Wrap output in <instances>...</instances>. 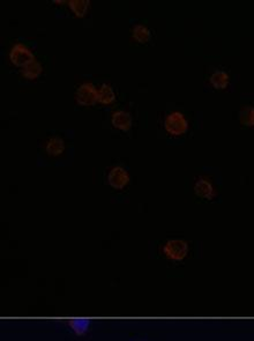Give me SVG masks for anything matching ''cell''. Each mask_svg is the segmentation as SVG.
Masks as SVG:
<instances>
[{"instance_id": "1", "label": "cell", "mask_w": 254, "mask_h": 341, "mask_svg": "<svg viewBox=\"0 0 254 341\" xmlns=\"http://www.w3.org/2000/svg\"><path fill=\"white\" fill-rule=\"evenodd\" d=\"M164 127L172 135H181L189 128V121L180 111H172L164 119Z\"/></svg>"}, {"instance_id": "2", "label": "cell", "mask_w": 254, "mask_h": 341, "mask_svg": "<svg viewBox=\"0 0 254 341\" xmlns=\"http://www.w3.org/2000/svg\"><path fill=\"white\" fill-rule=\"evenodd\" d=\"M75 101L81 105H90L99 101L97 88L90 81H83L75 92Z\"/></svg>"}, {"instance_id": "3", "label": "cell", "mask_w": 254, "mask_h": 341, "mask_svg": "<svg viewBox=\"0 0 254 341\" xmlns=\"http://www.w3.org/2000/svg\"><path fill=\"white\" fill-rule=\"evenodd\" d=\"M10 59L16 66H25L27 63L35 59V56L34 52L26 44L17 42L13 44L11 48Z\"/></svg>"}, {"instance_id": "4", "label": "cell", "mask_w": 254, "mask_h": 341, "mask_svg": "<svg viewBox=\"0 0 254 341\" xmlns=\"http://www.w3.org/2000/svg\"><path fill=\"white\" fill-rule=\"evenodd\" d=\"M131 177L128 171L120 166L111 168L108 174V183L114 189H124L130 181Z\"/></svg>"}, {"instance_id": "5", "label": "cell", "mask_w": 254, "mask_h": 341, "mask_svg": "<svg viewBox=\"0 0 254 341\" xmlns=\"http://www.w3.org/2000/svg\"><path fill=\"white\" fill-rule=\"evenodd\" d=\"M164 252L171 259L179 260L182 259L187 254V243L181 240L169 241L164 245Z\"/></svg>"}, {"instance_id": "6", "label": "cell", "mask_w": 254, "mask_h": 341, "mask_svg": "<svg viewBox=\"0 0 254 341\" xmlns=\"http://www.w3.org/2000/svg\"><path fill=\"white\" fill-rule=\"evenodd\" d=\"M194 192L198 196L206 198V199H212L216 196L215 188L211 180L206 177H200L194 183Z\"/></svg>"}, {"instance_id": "7", "label": "cell", "mask_w": 254, "mask_h": 341, "mask_svg": "<svg viewBox=\"0 0 254 341\" xmlns=\"http://www.w3.org/2000/svg\"><path fill=\"white\" fill-rule=\"evenodd\" d=\"M111 123L114 127L123 131H128L132 126V116L125 110H116L111 115Z\"/></svg>"}, {"instance_id": "8", "label": "cell", "mask_w": 254, "mask_h": 341, "mask_svg": "<svg viewBox=\"0 0 254 341\" xmlns=\"http://www.w3.org/2000/svg\"><path fill=\"white\" fill-rule=\"evenodd\" d=\"M97 95H99V102L103 104H111L116 99V93L112 86L106 82L102 83V85L97 88Z\"/></svg>"}, {"instance_id": "9", "label": "cell", "mask_w": 254, "mask_h": 341, "mask_svg": "<svg viewBox=\"0 0 254 341\" xmlns=\"http://www.w3.org/2000/svg\"><path fill=\"white\" fill-rule=\"evenodd\" d=\"M65 149V143L60 137H51L49 138L45 143V150L49 155H52V156H56V155H59Z\"/></svg>"}, {"instance_id": "10", "label": "cell", "mask_w": 254, "mask_h": 341, "mask_svg": "<svg viewBox=\"0 0 254 341\" xmlns=\"http://www.w3.org/2000/svg\"><path fill=\"white\" fill-rule=\"evenodd\" d=\"M42 64L39 63L37 59H33L29 61V63H27L25 66H22L21 73L27 79H35L42 73Z\"/></svg>"}, {"instance_id": "11", "label": "cell", "mask_w": 254, "mask_h": 341, "mask_svg": "<svg viewBox=\"0 0 254 341\" xmlns=\"http://www.w3.org/2000/svg\"><path fill=\"white\" fill-rule=\"evenodd\" d=\"M230 77L223 70H216L209 77V82L215 88H225L229 85Z\"/></svg>"}, {"instance_id": "12", "label": "cell", "mask_w": 254, "mask_h": 341, "mask_svg": "<svg viewBox=\"0 0 254 341\" xmlns=\"http://www.w3.org/2000/svg\"><path fill=\"white\" fill-rule=\"evenodd\" d=\"M132 35L136 41L146 42L150 37V29L144 24H135L132 28Z\"/></svg>"}, {"instance_id": "13", "label": "cell", "mask_w": 254, "mask_h": 341, "mask_svg": "<svg viewBox=\"0 0 254 341\" xmlns=\"http://www.w3.org/2000/svg\"><path fill=\"white\" fill-rule=\"evenodd\" d=\"M239 121L246 126H254V107L245 105L239 110Z\"/></svg>"}, {"instance_id": "14", "label": "cell", "mask_w": 254, "mask_h": 341, "mask_svg": "<svg viewBox=\"0 0 254 341\" xmlns=\"http://www.w3.org/2000/svg\"><path fill=\"white\" fill-rule=\"evenodd\" d=\"M68 5L75 14L83 15L90 5V0H70Z\"/></svg>"}, {"instance_id": "15", "label": "cell", "mask_w": 254, "mask_h": 341, "mask_svg": "<svg viewBox=\"0 0 254 341\" xmlns=\"http://www.w3.org/2000/svg\"><path fill=\"white\" fill-rule=\"evenodd\" d=\"M70 326L75 331L77 334H83L89 327L90 322L88 320H71L68 322Z\"/></svg>"}]
</instances>
